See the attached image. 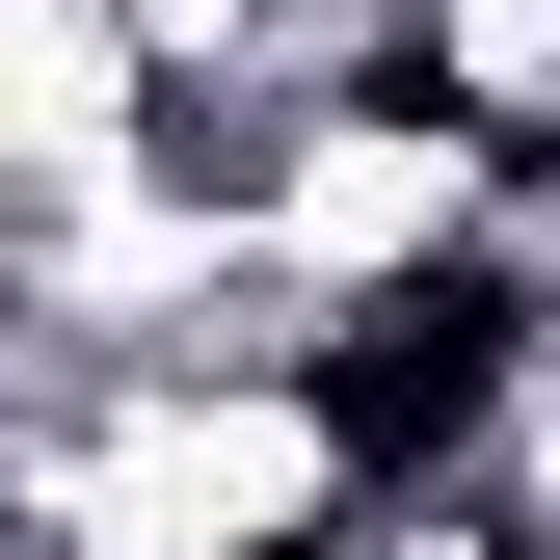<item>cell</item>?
<instances>
[{
  "label": "cell",
  "mask_w": 560,
  "mask_h": 560,
  "mask_svg": "<svg viewBox=\"0 0 560 560\" xmlns=\"http://www.w3.org/2000/svg\"><path fill=\"white\" fill-rule=\"evenodd\" d=\"M161 27L133 0H0V214H81V187H133L161 161Z\"/></svg>",
  "instance_id": "6da1fadb"
}]
</instances>
